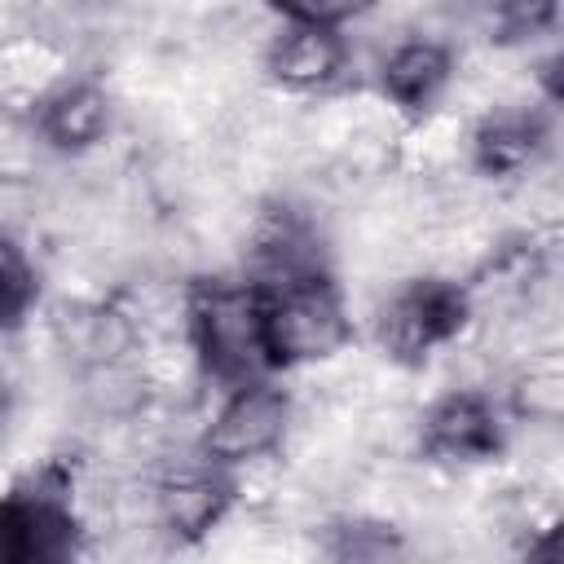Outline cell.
<instances>
[{
  "instance_id": "1",
  "label": "cell",
  "mask_w": 564,
  "mask_h": 564,
  "mask_svg": "<svg viewBox=\"0 0 564 564\" xmlns=\"http://www.w3.org/2000/svg\"><path fill=\"white\" fill-rule=\"evenodd\" d=\"M185 326L189 344L207 375L238 388L264 379L273 370L260 326V295L256 282L234 278H194L185 295Z\"/></svg>"
},
{
  "instance_id": "2",
  "label": "cell",
  "mask_w": 564,
  "mask_h": 564,
  "mask_svg": "<svg viewBox=\"0 0 564 564\" xmlns=\"http://www.w3.org/2000/svg\"><path fill=\"white\" fill-rule=\"evenodd\" d=\"M84 551L70 471L44 463L0 494V564H62Z\"/></svg>"
},
{
  "instance_id": "3",
  "label": "cell",
  "mask_w": 564,
  "mask_h": 564,
  "mask_svg": "<svg viewBox=\"0 0 564 564\" xmlns=\"http://www.w3.org/2000/svg\"><path fill=\"white\" fill-rule=\"evenodd\" d=\"M471 322V295L449 278H410L379 308V348L397 366H423Z\"/></svg>"
},
{
  "instance_id": "4",
  "label": "cell",
  "mask_w": 564,
  "mask_h": 564,
  "mask_svg": "<svg viewBox=\"0 0 564 564\" xmlns=\"http://www.w3.org/2000/svg\"><path fill=\"white\" fill-rule=\"evenodd\" d=\"M286 423H291V401L282 388H273L264 379L238 383L229 392V401L216 410V419L207 423L203 454L225 463V467L256 463L282 445Z\"/></svg>"
},
{
  "instance_id": "5",
  "label": "cell",
  "mask_w": 564,
  "mask_h": 564,
  "mask_svg": "<svg viewBox=\"0 0 564 564\" xmlns=\"http://www.w3.org/2000/svg\"><path fill=\"white\" fill-rule=\"evenodd\" d=\"M419 445L432 463H494L507 449V427L485 392H445L419 427Z\"/></svg>"
},
{
  "instance_id": "6",
  "label": "cell",
  "mask_w": 564,
  "mask_h": 564,
  "mask_svg": "<svg viewBox=\"0 0 564 564\" xmlns=\"http://www.w3.org/2000/svg\"><path fill=\"white\" fill-rule=\"evenodd\" d=\"M234 494H238V485H234L229 467L203 454L198 463H189L163 480L159 511L176 538L194 542V538H207L225 520V511L234 507Z\"/></svg>"
},
{
  "instance_id": "7",
  "label": "cell",
  "mask_w": 564,
  "mask_h": 564,
  "mask_svg": "<svg viewBox=\"0 0 564 564\" xmlns=\"http://www.w3.org/2000/svg\"><path fill=\"white\" fill-rule=\"evenodd\" d=\"M348 66V44L335 26H304L286 22L264 48V70L273 84L291 93H322L330 88Z\"/></svg>"
},
{
  "instance_id": "8",
  "label": "cell",
  "mask_w": 564,
  "mask_h": 564,
  "mask_svg": "<svg viewBox=\"0 0 564 564\" xmlns=\"http://www.w3.org/2000/svg\"><path fill=\"white\" fill-rule=\"evenodd\" d=\"M449 75H454V57H449L445 44H436V40H405V44H397L388 53L379 88H383V97L401 115L419 119V115H427L441 101V93L449 88Z\"/></svg>"
},
{
  "instance_id": "9",
  "label": "cell",
  "mask_w": 564,
  "mask_h": 564,
  "mask_svg": "<svg viewBox=\"0 0 564 564\" xmlns=\"http://www.w3.org/2000/svg\"><path fill=\"white\" fill-rule=\"evenodd\" d=\"M35 128L53 150H88L110 128V101L88 79H66L35 101Z\"/></svg>"
},
{
  "instance_id": "10",
  "label": "cell",
  "mask_w": 564,
  "mask_h": 564,
  "mask_svg": "<svg viewBox=\"0 0 564 564\" xmlns=\"http://www.w3.org/2000/svg\"><path fill=\"white\" fill-rule=\"evenodd\" d=\"M546 119L538 110H494L471 137V163L480 176H516L546 150Z\"/></svg>"
},
{
  "instance_id": "11",
  "label": "cell",
  "mask_w": 564,
  "mask_h": 564,
  "mask_svg": "<svg viewBox=\"0 0 564 564\" xmlns=\"http://www.w3.org/2000/svg\"><path fill=\"white\" fill-rule=\"evenodd\" d=\"M35 300H40V273L31 256L18 242L0 238V335L18 330L31 317Z\"/></svg>"
},
{
  "instance_id": "12",
  "label": "cell",
  "mask_w": 564,
  "mask_h": 564,
  "mask_svg": "<svg viewBox=\"0 0 564 564\" xmlns=\"http://www.w3.org/2000/svg\"><path fill=\"white\" fill-rule=\"evenodd\" d=\"M326 555H335V560H388V555H401V538L392 524L344 520V524H330Z\"/></svg>"
},
{
  "instance_id": "13",
  "label": "cell",
  "mask_w": 564,
  "mask_h": 564,
  "mask_svg": "<svg viewBox=\"0 0 564 564\" xmlns=\"http://www.w3.org/2000/svg\"><path fill=\"white\" fill-rule=\"evenodd\" d=\"M555 4H560V0H485L494 31H502L507 40L546 31V26L555 22Z\"/></svg>"
},
{
  "instance_id": "14",
  "label": "cell",
  "mask_w": 564,
  "mask_h": 564,
  "mask_svg": "<svg viewBox=\"0 0 564 564\" xmlns=\"http://www.w3.org/2000/svg\"><path fill=\"white\" fill-rule=\"evenodd\" d=\"M273 13H282L286 22H304V26H344L352 18H361L366 9H375V0H269Z\"/></svg>"
},
{
  "instance_id": "15",
  "label": "cell",
  "mask_w": 564,
  "mask_h": 564,
  "mask_svg": "<svg viewBox=\"0 0 564 564\" xmlns=\"http://www.w3.org/2000/svg\"><path fill=\"white\" fill-rule=\"evenodd\" d=\"M0 401H4V397H0Z\"/></svg>"
}]
</instances>
